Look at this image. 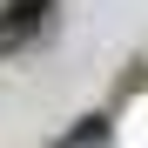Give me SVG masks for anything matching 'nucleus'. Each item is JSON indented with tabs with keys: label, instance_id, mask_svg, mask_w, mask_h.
<instances>
[{
	"label": "nucleus",
	"instance_id": "1",
	"mask_svg": "<svg viewBox=\"0 0 148 148\" xmlns=\"http://www.w3.org/2000/svg\"><path fill=\"white\" fill-rule=\"evenodd\" d=\"M47 7H54V0H7V7H0V34H7V40H27L47 20Z\"/></svg>",
	"mask_w": 148,
	"mask_h": 148
},
{
	"label": "nucleus",
	"instance_id": "2",
	"mask_svg": "<svg viewBox=\"0 0 148 148\" xmlns=\"http://www.w3.org/2000/svg\"><path fill=\"white\" fill-rule=\"evenodd\" d=\"M101 141H108V114H88V121H74L54 148H101Z\"/></svg>",
	"mask_w": 148,
	"mask_h": 148
}]
</instances>
